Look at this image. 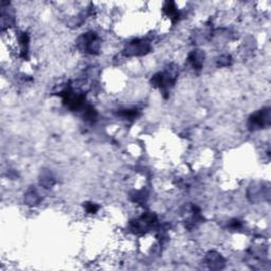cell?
<instances>
[{
    "instance_id": "1",
    "label": "cell",
    "mask_w": 271,
    "mask_h": 271,
    "mask_svg": "<svg viewBox=\"0 0 271 271\" xmlns=\"http://www.w3.org/2000/svg\"><path fill=\"white\" fill-rule=\"evenodd\" d=\"M79 47L82 50H84L85 52L91 54L96 53L100 47L98 35L93 32H88L83 36H81L79 40Z\"/></svg>"
},
{
    "instance_id": "2",
    "label": "cell",
    "mask_w": 271,
    "mask_h": 271,
    "mask_svg": "<svg viewBox=\"0 0 271 271\" xmlns=\"http://www.w3.org/2000/svg\"><path fill=\"white\" fill-rule=\"evenodd\" d=\"M63 100H64L65 105L71 110H79L84 106L85 97L83 94L75 93L74 91L67 89L63 92Z\"/></svg>"
},
{
    "instance_id": "3",
    "label": "cell",
    "mask_w": 271,
    "mask_h": 271,
    "mask_svg": "<svg viewBox=\"0 0 271 271\" xmlns=\"http://www.w3.org/2000/svg\"><path fill=\"white\" fill-rule=\"evenodd\" d=\"M250 126L252 128H263L270 124V110L269 108H264L258 112H255L250 118Z\"/></svg>"
},
{
    "instance_id": "4",
    "label": "cell",
    "mask_w": 271,
    "mask_h": 271,
    "mask_svg": "<svg viewBox=\"0 0 271 271\" xmlns=\"http://www.w3.org/2000/svg\"><path fill=\"white\" fill-rule=\"evenodd\" d=\"M149 43L146 41H134L128 43L127 49H126V54L131 55H143L148 52Z\"/></svg>"
},
{
    "instance_id": "5",
    "label": "cell",
    "mask_w": 271,
    "mask_h": 271,
    "mask_svg": "<svg viewBox=\"0 0 271 271\" xmlns=\"http://www.w3.org/2000/svg\"><path fill=\"white\" fill-rule=\"evenodd\" d=\"M206 262L211 269H223L225 266L224 257L215 251H212L207 254Z\"/></svg>"
},
{
    "instance_id": "6",
    "label": "cell",
    "mask_w": 271,
    "mask_h": 271,
    "mask_svg": "<svg viewBox=\"0 0 271 271\" xmlns=\"http://www.w3.org/2000/svg\"><path fill=\"white\" fill-rule=\"evenodd\" d=\"M204 59H205V55L203 52H200L199 50L193 51L190 55H188V62H190L192 66L196 69H199L201 65H203Z\"/></svg>"
},
{
    "instance_id": "7",
    "label": "cell",
    "mask_w": 271,
    "mask_h": 271,
    "mask_svg": "<svg viewBox=\"0 0 271 271\" xmlns=\"http://www.w3.org/2000/svg\"><path fill=\"white\" fill-rule=\"evenodd\" d=\"M86 209L89 213H96V211L99 209V207L96 206V205H93V204H88L86 206Z\"/></svg>"
}]
</instances>
